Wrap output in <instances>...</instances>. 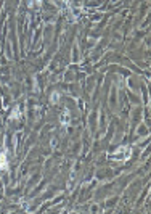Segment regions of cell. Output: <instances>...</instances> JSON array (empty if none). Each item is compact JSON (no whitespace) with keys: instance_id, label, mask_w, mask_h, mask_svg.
<instances>
[{"instance_id":"6da1fadb","label":"cell","mask_w":151,"mask_h":214,"mask_svg":"<svg viewBox=\"0 0 151 214\" xmlns=\"http://www.w3.org/2000/svg\"><path fill=\"white\" fill-rule=\"evenodd\" d=\"M8 168V163H6V156H5V153H0V169H5Z\"/></svg>"},{"instance_id":"7a4b0ae2","label":"cell","mask_w":151,"mask_h":214,"mask_svg":"<svg viewBox=\"0 0 151 214\" xmlns=\"http://www.w3.org/2000/svg\"><path fill=\"white\" fill-rule=\"evenodd\" d=\"M61 121H63V124H64V122H68V121H69V118H68V114H66V113L63 114V118H61Z\"/></svg>"}]
</instances>
